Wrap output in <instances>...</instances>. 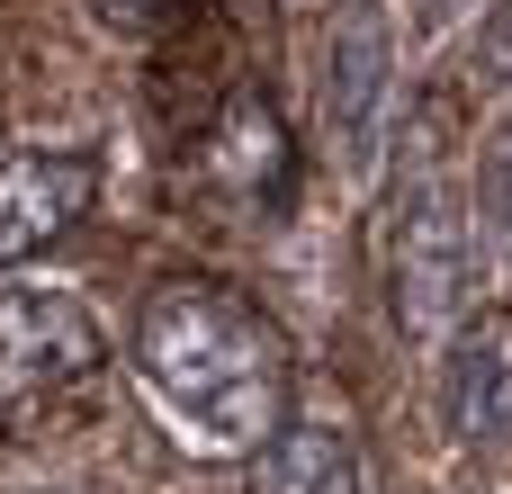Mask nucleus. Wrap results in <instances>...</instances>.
<instances>
[{
	"label": "nucleus",
	"mask_w": 512,
	"mask_h": 494,
	"mask_svg": "<svg viewBox=\"0 0 512 494\" xmlns=\"http://www.w3.org/2000/svg\"><path fill=\"white\" fill-rule=\"evenodd\" d=\"M90 9H99L108 27H144V18H153V0H90Z\"/></svg>",
	"instance_id": "9"
},
{
	"label": "nucleus",
	"mask_w": 512,
	"mask_h": 494,
	"mask_svg": "<svg viewBox=\"0 0 512 494\" xmlns=\"http://www.w3.org/2000/svg\"><path fill=\"white\" fill-rule=\"evenodd\" d=\"M441 414L459 441H512V315L486 306L459 324L450 360H441Z\"/></svg>",
	"instance_id": "6"
},
{
	"label": "nucleus",
	"mask_w": 512,
	"mask_h": 494,
	"mask_svg": "<svg viewBox=\"0 0 512 494\" xmlns=\"http://www.w3.org/2000/svg\"><path fill=\"white\" fill-rule=\"evenodd\" d=\"M423 9H432V18H459V9H468V0H423Z\"/></svg>",
	"instance_id": "10"
},
{
	"label": "nucleus",
	"mask_w": 512,
	"mask_h": 494,
	"mask_svg": "<svg viewBox=\"0 0 512 494\" xmlns=\"http://www.w3.org/2000/svg\"><path fill=\"white\" fill-rule=\"evenodd\" d=\"M387 288L405 333H441L450 306L468 297V216L441 180H414L387 216Z\"/></svg>",
	"instance_id": "2"
},
{
	"label": "nucleus",
	"mask_w": 512,
	"mask_h": 494,
	"mask_svg": "<svg viewBox=\"0 0 512 494\" xmlns=\"http://www.w3.org/2000/svg\"><path fill=\"white\" fill-rule=\"evenodd\" d=\"M135 369L198 450H252L279 414V342L207 279H171L135 315Z\"/></svg>",
	"instance_id": "1"
},
{
	"label": "nucleus",
	"mask_w": 512,
	"mask_h": 494,
	"mask_svg": "<svg viewBox=\"0 0 512 494\" xmlns=\"http://www.w3.org/2000/svg\"><path fill=\"white\" fill-rule=\"evenodd\" d=\"M252 494H360V459L333 423H297L261 450L252 468Z\"/></svg>",
	"instance_id": "7"
},
{
	"label": "nucleus",
	"mask_w": 512,
	"mask_h": 494,
	"mask_svg": "<svg viewBox=\"0 0 512 494\" xmlns=\"http://www.w3.org/2000/svg\"><path fill=\"white\" fill-rule=\"evenodd\" d=\"M486 216L512 243V135H495V153H486Z\"/></svg>",
	"instance_id": "8"
},
{
	"label": "nucleus",
	"mask_w": 512,
	"mask_h": 494,
	"mask_svg": "<svg viewBox=\"0 0 512 494\" xmlns=\"http://www.w3.org/2000/svg\"><path fill=\"white\" fill-rule=\"evenodd\" d=\"M90 189H99V162L54 144V153H18L0 171V261H27L45 252L72 216H90Z\"/></svg>",
	"instance_id": "5"
},
{
	"label": "nucleus",
	"mask_w": 512,
	"mask_h": 494,
	"mask_svg": "<svg viewBox=\"0 0 512 494\" xmlns=\"http://www.w3.org/2000/svg\"><path fill=\"white\" fill-rule=\"evenodd\" d=\"M387 90H396L387 18H378V0H351V9H342V27H333V54H324V144H333L351 171L378 153Z\"/></svg>",
	"instance_id": "4"
},
{
	"label": "nucleus",
	"mask_w": 512,
	"mask_h": 494,
	"mask_svg": "<svg viewBox=\"0 0 512 494\" xmlns=\"http://www.w3.org/2000/svg\"><path fill=\"white\" fill-rule=\"evenodd\" d=\"M99 369V324L63 288H0V405H54Z\"/></svg>",
	"instance_id": "3"
}]
</instances>
